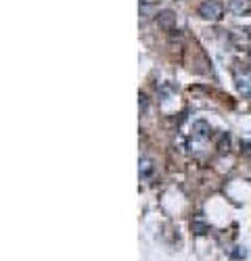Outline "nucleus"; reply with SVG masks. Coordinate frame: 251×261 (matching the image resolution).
<instances>
[{
	"mask_svg": "<svg viewBox=\"0 0 251 261\" xmlns=\"http://www.w3.org/2000/svg\"><path fill=\"white\" fill-rule=\"evenodd\" d=\"M199 15L205 21H220L224 15V5L220 0H203L199 5Z\"/></svg>",
	"mask_w": 251,
	"mask_h": 261,
	"instance_id": "obj_1",
	"label": "nucleus"
},
{
	"mask_svg": "<svg viewBox=\"0 0 251 261\" xmlns=\"http://www.w3.org/2000/svg\"><path fill=\"white\" fill-rule=\"evenodd\" d=\"M157 25L163 32H172L176 28V13L174 11H161L157 15Z\"/></svg>",
	"mask_w": 251,
	"mask_h": 261,
	"instance_id": "obj_2",
	"label": "nucleus"
},
{
	"mask_svg": "<svg viewBox=\"0 0 251 261\" xmlns=\"http://www.w3.org/2000/svg\"><path fill=\"white\" fill-rule=\"evenodd\" d=\"M228 9H230V13H235L239 17L249 15L251 13V0H230Z\"/></svg>",
	"mask_w": 251,
	"mask_h": 261,
	"instance_id": "obj_3",
	"label": "nucleus"
},
{
	"mask_svg": "<svg viewBox=\"0 0 251 261\" xmlns=\"http://www.w3.org/2000/svg\"><path fill=\"white\" fill-rule=\"evenodd\" d=\"M209 134H212V127H209V123H207V121L197 119V121L193 123V136H195V138L205 140V138H209Z\"/></svg>",
	"mask_w": 251,
	"mask_h": 261,
	"instance_id": "obj_4",
	"label": "nucleus"
},
{
	"mask_svg": "<svg viewBox=\"0 0 251 261\" xmlns=\"http://www.w3.org/2000/svg\"><path fill=\"white\" fill-rule=\"evenodd\" d=\"M230 40L237 42V44L243 48L245 42H251V36H249L247 32H243V30H235V32H230Z\"/></svg>",
	"mask_w": 251,
	"mask_h": 261,
	"instance_id": "obj_5",
	"label": "nucleus"
},
{
	"mask_svg": "<svg viewBox=\"0 0 251 261\" xmlns=\"http://www.w3.org/2000/svg\"><path fill=\"white\" fill-rule=\"evenodd\" d=\"M237 88H239V92L241 94H245V96H251V84H249V80L247 77H237Z\"/></svg>",
	"mask_w": 251,
	"mask_h": 261,
	"instance_id": "obj_6",
	"label": "nucleus"
},
{
	"mask_svg": "<svg viewBox=\"0 0 251 261\" xmlns=\"http://www.w3.org/2000/svg\"><path fill=\"white\" fill-rule=\"evenodd\" d=\"M216 148H218V150H222V153L230 148V138H228V134H226V132H222V134L218 136V140H216Z\"/></svg>",
	"mask_w": 251,
	"mask_h": 261,
	"instance_id": "obj_7",
	"label": "nucleus"
},
{
	"mask_svg": "<svg viewBox=\"0 0 251 261\" xmlns=\"http://www.w3.org/2000/svg\"><path fill=\"white\" fill-rule=\"evenodd\" d=\"M153 171V163L149 159H140V176H149Z\"/></svg>",
	"mask_w": 251,
	"mask_h": 261,
	"instance_id": "obj_8",
	"label": "nucleus"
},
{
	"mask_svg": "<svg viewBox=\"0 0 251 261\" xmlns=\"http://www.w3.org/2000/svg\"><path fill=\"white\" fill-rule=\"evenodd\" d=\"M241 146H243V150H245L247 155H251V142H243Z\"/></svg>",
	"mask_w": 251,
	"mask_h": 261,
	"instance_id": "obj_9",
	"label": "nucleus"
},
{
	"mask_svg": "<svg viewBox=\"0 0 251 261\" xmlns=\"http://www.w3.org/2000/svg\"><path fill=\"white\" fill-rule=\"evenodd\" d=\"M142 5H155V3H159V0H140Z\"/></svg>",
	"mask_w": 251,
	"mask_h": 261,
	"instance_id": "obj_10",
	"label": "nucleus"
}]
</instances>
